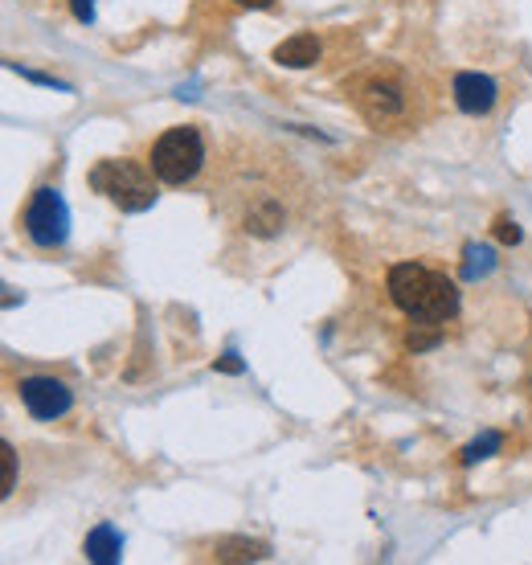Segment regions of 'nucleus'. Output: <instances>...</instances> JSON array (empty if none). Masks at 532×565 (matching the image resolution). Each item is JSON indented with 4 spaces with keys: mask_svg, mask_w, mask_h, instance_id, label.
<instances>
[{
    "mask_svg": "<svg viewBox=\"0 0 532 565\" xmlns=\"http://www.w3.org/2000/svg\"><path fill=\"white\" fill-rule=\"evenodd\" d=\"M389 299L402 308L410 320H422V324H442L459 312V287L442 275V271H430L422 263H397L389 267Z\"/></svg>",
    "mask_w": 532,
    "mask_h": 565,
    "instance_id": "nucleus-1",
    "label": "nucleus"
},
{
    "mask_svg": "<svg viewBox=\"0 0 532 565\" xmlns=\"http://www.w3.org/2000/svg\"><path fill=\"white\" fill-rule=\"evenodd\" d=\"M156 172L152 164H140V160H99L91 168V185L95 193H103L111 205H119L123 213H144L156 205Z\"/></svg>",
    "mask_w": 532,
    "mask_h": 565,
    "instance_id": "nucleus-2",
    "label": "nucleus"
},
{
    "mask_svg": "<svg viewBox=\"0 0 532 565\" xmlns=\"http://www.w3.org/2000/svg\"><path fill=\"white\" fill-rule=\"evenodd\" d=\"M152 172H156V181L164 185H189L201 164H205V140L197 127H168V132L152 144V156H148Z\"/></svg>",
    "mask_w": 532,
    "mask_h": 565,
    "instance_id": "nucleus-3",
    "label": "nucleus"
},
{
    "mask_svg": "<svg viewBox=\"0 0 532 565\" xmlns=\"http://www.w3.org/2000/svg\"><path fill=\"white\" fill-rule=\"evenodd\" d=\"M21 226H25L29 242L41 246V250L66 246V238H70V209H66L62 193L50 189V185H41V189L29 197V205H25Z\"/></svg>",
    "mask_w": 532,
    "mask_h": 565,
    "instance_id": "nucleus-4",
    "label": "nucleus"
},
{
    "mask_svg": "<svg viewBox=\"0 0 532 565\" xmlns=\"http://www.w3.org/2000/svg\"><path fill=\"white\" fill-rule=\"evenodd\" d=\"M17 394H21L25 410L33 418H41V422H54V418L70 414V406H74V389L66 381H58V377H41V373L37 377H21Z\"/></svg>",
    "mask_w": 532,
    "mask_h": 565,
    "instance_id": "nucleus-5",
    "label": "nucleus"
},
{
    "mask_svg": "<svg viewBox=\"0 0 532 565\" xmlns=\"http://www.w3.org/2000/svg\"><path fill=\"white\" fill-rule=\"evenodd\" d=\"M357 103H361V115L369 119V123H393L397 115L406 111V91H402V82L397 78H369L365 86H361V95H357Z\"/></svg>",
    "mask_w": 532,
    "mask_h": 565,
    "instance_id": "nucleus-6",
    "label": "nucleus"
},
{
    "mask_svg": "<svg viewBox=\"0 0 532 565\" xmlns=\"http://www.w3.org/2000/svg\"><path fill=\"white\" fill-rule=\"evenodd\" d=\"M451 95H455V107L463 115H487L500 99V86H496V78H487L479 70H463L451 82Z\"/></svg>",
    "mask_w": 532,
    "mask_h": 565,
    "instance_id": "nucleus-7",
    "label": "nucleus"
},
{
    "mask_svg": "<svg viewBox=\"0 0 532 565\" xmlns=\"http://www.w3.org/2000/svg\"><path fill=\"white\" fill-rule=\"evenodd\" d=\"M320 54H324V46H320V37H316V33H295V37H287V41H279V46H275V62L287 66V70H307V66H316Z\"/></svg>",
    "mask_w": 532,
    "mask_h": 565,
    "instance_id": "nucleus-8",
    "label": "nucleus"
},
{
    "mask_svg": "<svg viewBox=\"0 0 532 565\" xmlns=\"http://www.w3.org/2000/svg\"><path fill=\"white\" fill-rule=\"evenodd\" d=\"M82 553H86V561H95V565H115L123 557V533L103 520V525H95L91 533H86Z\"/></svg>",
    "mask_w": 532,
    "mask_h": 565,
    "instance_id": "nucleus-9",
    "label": "nucleus"
},
{
    "mask_svg": "<svg viewBox=\"0 0 532 565\" xmlns=\"http://www.w3.org/2000/svg\"><path fill=\"white\" fill-rule=\"evenodd\" d=\"M246 230H250L254 238H275V234L283 230V205H279L275 197H262V201L246 213Z\"/></svg>",
    "mask_w": 532,
    "mask_h": 565,
    "instance_id": "nucleus-10",
    "label": "nucleus"
},
{
    "mask_svg": "<svg viewBox=\"0 0 532 565\" xmlns=\"http://www.w3.org/2000/svg\"><path fill=\"white\" fill-rule=\"evenodd\" d=\"M500 447H504V434H500V430H483L479 439H471V443L459 451V463H463V467H475V463H483V459H492Z\"/></svg>",
    "mask_w": 532,
    "mask_h": 565,
    "instance_id": "nucleus-11",
    "label": "nucleus"
},
{
    "mask_svg": "<svg viewBox=\"0 0 532 565\" xmlns=\"http://www.w3.org/2000/svg\"><path fill=\"white\" fill-rule=\"evenodd\" d=\"M213 557H217V561H262V557H271V549H266L262 541L238 537V541H221V545L213 549Z\"/></svg>",
    "mask_w": 532,
    "mask_h": 565,
    "instance_id": "nucleus-12",
    "label": "nucleus"
},
{
    "mask_svg": "<svg viewBox=\"0 0 532 565\" xmlns=\"http://www.w3.org/2000/svg\"><path fill=\"white\" fill-rule=\"evenodd\" d=\"M492 271H496V250L471 242L463 250V279H483V275H492Z\"/></svg>",
    "mask_w": 532,
    "mask_h": 565,
    "instance_id": "nucleus-13",
    "label": "nucleus"
},
{
    "mask_svg": "<svg viewBox=\"0 0 532 565\" xmlns=\"http://www.w3.org/2000/svg\"><path fill=\"white\" fill-rule=\"evenodd\" d=\"M13 488H17V451L9 443H0V496L9 500Z\"/></svg>",
    "mask_w": 532,
    "mask_h": 565,
    "instance_id": "nucleus-14",
    "label": "nucleus"
},
{
    "mask_svg": "<svg viewBox=\"0 0 532 565\" xmlns=\"http://www.w3.org/2000/svg\"><path fill=\"white\" fill-rule=\"evenodd\" d=\"M9 70H17L21 78H29V82H37V86H54V91H70V82H58V78H50V74H37V70H29V66H21V62H9Z\"/></svg>",
    "mask_w": 532,
    "mask_h": 565,
    "instance_id": "nucleus-15",
    "label": "nucleus"
},
{
    "mask_svg": "<svg viewBox=\"0 0 532 565\" xmlns=\"http://www.w3.org/2000/svg\"><path fill=\"white\" fill-rule=\"evenodd\" d=\"M442 340V332H406V349L410 353H426Z\"/></svg>",
    "mask_w": 532,
    "mask_h": 565,
    "instance_id": "nucleus-16",
    "label": "nucleus"
},
{
    "mask_svg": "<svg viewBox=\"0 0 532 565\" xmlns=\"http://www.w3.org/2000/svg\"><path fill=\"white\" fill-rule=\"evenodd\" d=\"M496 238H500L504 246H516V242H520V226L512 222V217H496Z\"/></svg>",
    "mask_w": 532,
    "mask_h": 565,
    "instance_id": "nucleus-17",
    "label": "nucleus"
},
{
    "mask_svg": "<svg viewBox=\"0 0 532 565\" xmlns=\"http://www.w3.org/2000/svg\"><path fill=\"white\" fill-rule=\"evenodd\" d=\"M213 369H217V373H242L246 365H242V361H238V353L230 349V353H221V357L213 361Z\"/></svg>",
    "mask_w": 532,
    "mask_h": 565,
    "instance_id": "nucleus-18",
    "label": "nucleus"
},
{
    "mask_svg": "<svg viewBox=\"0 0 532 565\" xmlns=\"http://www.w3.org/2000/svg\"><path fill=\"white\" fill-rule=\"evenodd\" d=\"M70 9H74V21H82V25L95 21V0H70Z\"/></svg>",
    "mask_w": 532,
    "mask_h": 565,
    "instance_id": "nucleus-19",
    "label": "nucleus"
},
{
    "mask_svg": "<svg viewBox=\"0 0 532 565\" xmlns=\"http://www.w3.org/2000/svg\"><path fill=\"white\" fill-rule=\"evenodd\" d=\"M242 9H275V0H234Z\"/></svg>",
    "mask_w": 532,
    "mask_h": 565,
    "instance_id": "nucleus-20",
    "label": "nucleus"
}]
</instances>
